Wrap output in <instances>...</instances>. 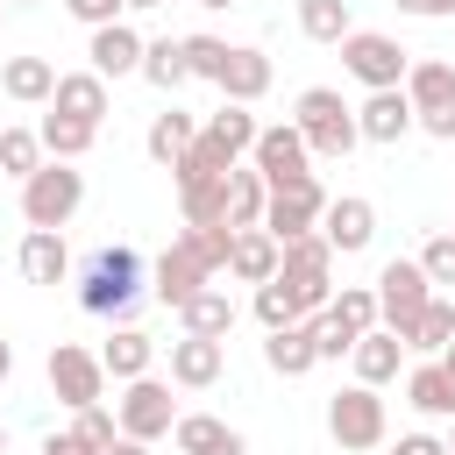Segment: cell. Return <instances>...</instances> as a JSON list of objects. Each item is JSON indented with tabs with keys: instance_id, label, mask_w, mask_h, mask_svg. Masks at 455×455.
<instances>
[{
	"instance_id": "obj_1",
	"label": "cell",
	"mask_w": 455,
	"mask_h": 455,
	"mask_svg": "<svg viewBox=\"0 0 455 455\" xmlns=\"http://www.w3.org/2000/svg\"><path fill=\"white\" fill-rule=\"evenodd\" d=\"M277 284L291 291L299 320H306V313H320V306L334 299V249H327V235H320V228H313V235L277 242Z\"/></svg>"
},
{
	"instance_id": "obj_2",
	"label": "cell",
	"mask_w": 455,
	"mask_h": 455,
	"mask_svg": "<svg viewBox=\"0 0 455 455\" xmlns=\"http://www.w3.org/2000/svg\"><path fill=\"white\" fill-rule=\"evenodd\" d=\"M291 128L306 135V149H313V156H334V164L363 142V135H355V107H348L334 85H306V92H299V107H291Z\"/></svg>"
},
{
	"instance_id": "obj_3",
	"label": "cell",
	"mask_w": 455,
	"mask_h": 455,
	"mask_svg": "<svg viewBox=\"0 0 455 455\" xmlns=\"http://www.w3.org/2000/svg\"><path fill=\"white\" fill-rule=\"evenodd\" d=\"M78 206H85V171H71L64 156H50L21 178V220L28 228H64Z\"/></svg>"
},
{
	"instance_id": "obj_4",
	"label": "cell",
	"mask_w": 455,
	"mask_h": 455,
	"mask_svg": "<svg viewBox=\"0 0 455 455\" xmlns=\"http://www.w3.org/2000/svg\"><path fill=\"white\" fill-rule=\"evenodd\" d=\"M135 291H142V256H135V249H121V242H114V249H100V256L85 263V277H78V306H85V313H100V320H107V313H128V306H135Z\"/></svg>"
},
{
	"instance_id": "obj_5",
	"label": "cell",
	"mask_w": 455,
	"mask_h": 455,
	"mask_svg": "<svg viewBox=\"0 0 455 455\" xmlns=\"http://www.w3.org/2000/svg\"><path fill=\"white\" fill-rule=\"evenodd\" d=\"M405 100H412V128H427L434 142H455V64L412 57L405 64Z\"/></svg>"
},
{
	"instance_id": "obj_6",
	"label": "cell",
	"mask_w": 455,
	"mask_h": 455,
	"mask_svg": "<svg viewBox=\"0 0 455 455\" xmlns=\"http://www.w3.org/2000/svg\"><path fill=\"white\" fill-rule=\"evenodd\" d=\"M327 434H334V448H348V455H363V448H384L391 419H384V398H377V384H341V391L327 398Z\"/></svg>"
},
{
	"instance_id": "obj_7",
	"label": "cell",
	"mask_w": 455,
	"mask_h": 455,
	"mask_svg": "<svg viewBox=\"0 0 455 455\" xmlns=\"http://www.w3.org/2000/svg\"><path fill=\"white\" fill-rule=\"evenodd\" d=\"M405 64H412V50H405L398 36H384V28H348V36H341V71H348L355 85H370V92L405 85Z\"/></svg>"
},
{
	"instance_id": "obj_8",
	"label": "cell",
	"mask_w": 455,
	"mask_h": 455,
	"mask_svg": "<svg viewBox=\"0 0 455 455\" xmlns=\"http://www.w3.org/2000/svg\"><path fill=\"white\" fill-rule=\"evenodd\" d=\"M377 327H391L398 341H405V327L419 320V306L434 299V284H427V270H419V256H391L384 270H377Z\"/></svg>"
},
{
	"instance_id": "obj_9",
	"label": "cell",
	"mask_w": 455,
	"mask_h": 455,
	"mask_svg": "<svg viewBox=\"0 0 455 455\" xmlns=\"http://www.w3.org/2000/svg\"><path fill=\"white\" fill-rule=\"evenodd\" d=\"M121 434H135V441H164L171 427H178V398H171V384L164 377H128V391H121V419H114Z\"/></svg>"
},
{
	"instance_id": "obj_10",
	"label": "cell",
	"mask_w": 455,
	"mask_h": 455,
	"mask_svg": "<svg viewBox=\"0 0 455 455\" xmlns=\"http://www.w3.org/2000/svg\"><path fill=\"white\" fill-rule=\"evenodd\" d=\"M320 206H327V192H320V178L306 171V178H291V185H270V199H263V228H270L277 242L313 235V228H320Z\"/></svg>"
},
{
	"instance_id": "obj_11",
	"label": "cell",
	"mask_w": 455,
	"mask_h": 455,
	"mask_svg": "<svg viewBox=\"0 0 455 455\" xmlns=\"http://www.w3.org/2000/svg\"><path fill=\"white\" fill-rule=\"evenodd\" d=\"M50 391H57V405H100V391H107V370H100V355L92 348H78V341H57L50 348Z\"/></svg>"
},
{
	"instance_id": "obj_12",
	"label": "cell",
	"mask_w": 455,
	"mask_h": 455,
	"mask_svg": "<svg viewBox=\"0 0 455 455\" xmlns=\"http://www.w3.org/2000/svg\"><path fill=\"white\" fill-rule=\"evenodd\" d=\"M249 164L263 171V185H291V178H306V171H313V149H306V135H299L291 121H277V128H256Z\"/></svg>"
},
{
	"instance_id": "obj_13",
	"label": "cell",
	"mask_w": 455,
	"mask_h": 455,
	"mask_svg": "<svg viewBox=\"0 0 455 455\" xmlns=\"http://www.w3.org/2000/svg\"><path fill=\"white\" fill-rule=\"evenodd\" d=\"M320 235H327L334 256H363V249L377 242V206H370L363 192H341V199L320 206Z\"/></svg>"
},
{
	"instance_id": "obj_14",
	"label": "cell",
	"mask_w": 455,
	"mask_h": 455,
	"mask_svg": "<svg viewBox=\"0 0 455 455\" xmlns=\"http://www.w3.org/2000/svg\"><path fill=\"white\" fill-rule=\"evenodd\" d=\"M220 370H228V341H213V334H178L171 341V384L206 391V384H220Z\"/></svg>"
},
{
	"instance_id": "obj_15",
	"label": "cell",
	"mask_w": 455,
	"mask_h": 455,
	"mask_svg": "<svg viewBox=\"0 0 455 455\" xmlns=\"http://www.w3.org/2000/svg\"><path fill=\"white\" fill-rule=\"evenodd\" d=\"M220 100H235V107H256L263 92H270V57L263 50H249V43H228V57H220Z\"/></svg>"
},
{
	"instance_id": "obj_16",
	"label": "cell",
	"mask_w": 455,
	"mask_h": 455,
	"mask_svg": "<svg viewBox=\"0 0 455 455\" xmlns=\"http://www.w3.org/2000/svg\"><path fill=\"white\" fill-rule=\"evenodd\" d=\"M355 135H363V142H405V135H412V100H405V85L370 92V100L355 107Z\"/></svg>"
},
{
	"instance_id": "obj_17",
	"label": "cell",
	"mask_w": 455,
	"mask_h": 455,
	"mask_svg": "<svg viewBox=\"0 0 455 455\" xmlns=\"http://www.w3.org/2000/svg\"><path fill=\"white\" fill-rule=\"evenodd\" d=\"M149 277H156V299H164L171 313H178V306H185L199 284H213V270H206V263H199V256H192L178 235H171V249L156 256V270H149Z\"/></svg>"
},
{
	"instance_id": "obj_18",
	"label": "cell",
	"mask_w": 455,
	"mask_h": 455,
	"mask_svg": "<svg viewBox=\"0 0 455 455\" xmlns=\"http://www.w3.org/2000/svg\"><path fill=\"white\" fill-rule=\"evenodd\" d=\"M171 441H178V455H249V441L228 419H213V412H178Z\"/></svg>"
},
{
	"instance_id": "obj_19",
	"label": "cell",
	"mask_w": 455,
	"mask_h": 455,
	"mask_svg": "<svg viewBox=\"0 0 455 455\" xmlns=\"http://www.w3.org/2000/svg\"><path fill=\"white\" fill-rule=\"evenodd\" d=\"M85 57H92V71H100V78H128V71L142 64V36H135L128 21H100V28H92V43H85Z\"/></svg>"
},
{
	"instance_id": "obj_20",
	"label": "cell",
	"mask_w": 455,
	"mask_h": 455,
	"mask_svg": "<svg viewBox=\"0 0 455 455\" xmlns=\"http://www.w3.org/2000/svg\"><path fill=\"white\" fill-rule=\"evenodd\" d=\"M228 277H235V284H270V277H277V235H270V228H235Z\"/></svg>"
},
{
	"instance_id": "obj_21",
	"label": "cell",
	"mask_w": 455,
	"mask_h": 455,
	"mask_svg": "<svg viewBox=\"0 0 455 455\" xmlns=\"http://www.w3.org/2000/svg\"><path fill=\"white\" fill-rule=\"evenodd\" d=\"M50 107L57 114H71V121H107V78L100 71H57V92H50Z\"/></svg>"
},
{
	"instance_id": "obj_22",
	"label": "cell",
	"mask_w": 455,
	"mask_h": 455,
	"mask_svg": "<svg viewBox=\"0 0 455 455\" xmlns=\"http://www.w3.org/2000/svg\"><path fill=\"white\" fill-rule=\"evenodd\" d=\"M21 277L28 284H64L71 277V249H64L57 228H28L21 235Z\"/></svg>"
},
{
	"instance_id": "obj_23",
	"label": "cell",
	"mask_w": 455,
	"mask_h": 455,
	"mask_svg": "<svg viewBox=\"0 0 455 455\" xmlns=\"http://www.w3.org/2000/svg\"><path fill=\"white\" fill-rule=\"evenodd\" d=\"M263 363H270L277 377H306V370L320 363V348H313V320H291V327H270V341H263Z\"/></svg>"
},
{
	"instance_id": "obj_24",
	"label": "cell",
	"mask_w": 455,
	"mask_h": 455,
	"mask_svg": "<svg viewBox=\"0 0 455 455\" xmlns=\"http://www.w3.org/2000/svg\"><path fill=\"white\" fill-rule=\"evenodd\" d=\"M149 363H156V341H149L142 327H114V334H107V348H100V370H107L114 384L149 377Z\"/></svg>"
},
{
	"instance_id": "obj_25",
	"label": "cell",
	"mask_w": 455,
	"mask_h": 455,
	"mask_svg": "<svg viewBox=\"0 0 455 455\" xmlns=\"http://www.w3.org/2000/svg\"><path fill=\"white\" fill-rule=\"evenodd\" d=\"M348 363H355V384H391L398 363H405V341H398L391 327H370V334L348 348Z\"/></svg>"
},
{
	"instance_id": "obj_26",
	"label": "cell",
	"mask_w": 455,
	"mask_h": 455,
	"mask_svg": "<svg viewBox=\"0 0 455 455\" xmlns=\"http://www.w3.org/2000/svg\"><path fill=\"white\" fill-rule=\"evenodd\" d=\"M0 92L21 100V107H43V100L57 92V64H50V57H7V64H0Z\"/></svg>"
},
{
	"instance_id": "obj_27",
	"label": "cell",
	"mask_w": 455,
	"mask_h": 455,
	"mask_svg": "<svg viewBox=\"0 0 455 455\" xmlns=\"http://www.w3.org/2000/svg\"><path fill=\"white\" fill-rule=\"evenodd\" d=\"M178 327H185V334H213V341H228V327H235V299H228L220 284H199V291L178 306Z\"/></svg>"
},
{
	"instance_id": "obj_28",
	"label": "cell",
	"mask_w": 455,
	"mask_h": 455,
	"mask_svg": "<svg viewBox=\"0 0 455 455\" xmlns=\"http://www.w3.org/2000/svg\"><path fill=\"white\" fill-rule=\"evenodd\" d=\"M405 405L427 412V419H455V377H448L441 363H419V370L405 377Z\"/></svg>"
},
{
	"instance_id": "obj_29",
	"label": "cell",
	"mask_w": 455,
	"mask_h": 455,
	"mask_svg": "<svg viewBox=\"0 0 455 455\" xmlns=\"http://www.w3.org/2000/svg\"><path fill=\"white\" fill-rule=\"evenodd\" d=\"M199 135H206V142H213V149H220L228 164H242V156H249V142H256V114L228 100L220 114H206V128H199Z\"/></svg>"
},
{
	"instance_id": "obj_30",
	"label": "cell",
	"mask_w": 455,
	"mask_h": 455,
	"mask_svg": "<svg viewBox=\"0 0 455 455\" xmlns=\"http://www.w3.org/2000/svg\"><path fill=\"white\" fill-rule=\"evenodd\" d=\"M263 199H270L263 171L256 164H235L228 171V228H263Z\"/></svg>"
},
{
	"instance_id": "obj_31",
	"label": "cell",
	"mask_w": 455,
	"mask_h": 455,
	"mask_svg": "<svg viewBox=\"0 0 455 455\" xmlns=\"http://www.w3.org/2000/svg\"><path fill=\"white\" fill-rule=\"evenodd\" d=\"M92 135H100L92 121H71V114H57V107H50V114H43V128H36L43 156H64V164H78V156L92 149Z\"/></svg>"
},
{
	"instance_id": "obj_32",
	"label": "cell",
	"mask_w": 455,
	"mask_h": 455,
	"mask_svg": "<svg viewBox=\"0 0 455 455\" xmlns=\"http://www.w3.org/2000/svg\"><path fill=\"white\" fill-rule=\"evenodd\" d=\"M192 135H199V121L171 107V114H156V121H149V135H142V149H149V164H164V171H171V164H178V156L192 149Z\"/></svg>"
},
{
	"instance_id": "obj_33",
	"label": "cell",
	"mask_w": 455,
	"mask_h": 455,
	"mask_svg": "<svg viewBox=\"0 0 455 455\" xmlns=\"http://www.w3.org/2000/svg\"><path fill=\"white\" fill-rule=\"evenodd\" d=\"M448 341H455V299H441V291H434V299L419 306V320L405 327V348H419V355H441Z\"/></svg>"
},
{
	"instance_id": "obj_34",
	"label": "cell",
	"mask_w": 455,
	"mask_h": 455,
	"mask_svg": "<svg viewBox=\"0 0 455 455\" xmlns=\"http://www.w3.org/2000/svg\"><path fill=\"white\" fill-rule=\"evenodd\" d=\"M135 71H142L156 92H178V85L192 78V71H185V43H178V36H156V43H142V64H135Z\"/></svg>"
},
{
	"instance_id": "obj_35",
	"label": "cell",
	"mask_w": 455,
	"mask_h": 455,
	"mask_svg": "<svg viewBox=\"0 0 455 455\" xmlns=\"http://www.w3.org/2000/svg\"><path fill=\"white\" fill-rule=\"evenodd\" d=\"M355 21H348V0H299V36L306 43H341Z\"/></svg>"
},
{
	"instance_id": "obj_36",
	"label": "cell",
	"mask_w": 455,
	"mask_h": 455,
	"mask_svg": "<svg viewBox=\"0 0 455 455\" xmlns=\"http://www.w3.org/2000/svg\"><path fill=\"white\" fill-rule=\"evenodd\" d=\"M178 242H185V249H192V256H199L213 277H228V249H235V228H220V220H213V228H178Z\"/></svg>"
},
{
	"instance_id": "obj_37",
	"label": "cell",
	"mask_w": 455,
	"mask_h": 455,
	"mask_svg": "<svg viewBox=\"0 0 455 455\" xmlns=\"http://www.w3.org/2000/svg\"><path fill=\"white\" fill-rule=\"evenodd\" d=\"M36 164H43L36 128H0V178H28Z\"/></svg>"
},
{
	"instance_id": "obj_38",
	"label": "cell",
	"mask_w": 455,
	"mask_h": 455,
	"mask_svg": "<svg viewBox=\"0 0 455 455\" xmlns=\"http://www.w3.org/2000/svg\"><path fill=\"white\" fill-rule=\"evenodd\" d=\"M178 43H185V71L213 85V78H220V57H228V43H220V36H178Z\"/></svg>"
},
{
	"instance_id": "obj_39",
	"label": "cell",
	"mask_w": 455,
	"mask_h": 455,
	"mask_svg": "<svg viewBox=\"0 0 455 455\" xmlns=\"http://www.w3.org/2000/svg\"><path fill=\"white\" fill-rule=\"evenodd\" d=\"M71 434H78V448H85V455H100V448H107L121 427H114V412H100V405H78V412H71Z\"/></svg>"
},
{
	"instance_id": "obj_40",
	"label": "cell",
	"mask_w": 455,
	"mask_h": 455,
	"mask_svg": "<svg viewBox=\"0 0 455 455\" xmlns=\"http://www.w3.org/2000/svg\"><path fill=\"white\" fill-rule=\"evenodd\" d=\"M256 320H263V334H270V327H291V320H299V306H291V291H284L277 277H270V284H256Z\"/></svg>"
},
{
	"instance_id": "obj_41",
	"label": "cell",
	"mask_w": 455,
	"mask_h": 455,
	"mask_svg": "<svg viewBox=\"0 0 455 455\" xmlns=\"http://www.w3.org/2000/svg\"><path fill=\"white\" fill-rule=\"evenodd\" d=\"M419 270H427V284H455V228H441V235L419 249Z\"/></svg>"
},
{
	"instance_id": "obj_42",
	"label": "cell",
	"mask_w": 455,
	"mask_h": 455,
	"mask_svg": "<svg viewBox=\"0 0 455 455\" xmlns=\"http://www.w3.org/2000/svg\"><path fill=\"white\" fill-rule=\"evenodd\" d=\"M64 7H71L85 28H100V21H121V0H64Z\"/></svg>"
},
{
	"instance_id": "obj_43",
	"label": "cell",
	"mask_w": 455,
	"mask_h": 455,
	"mask_svg": "<svg viewBox=\"0 0 455 455\" xmlns=\"http://www.w3.org/2000/svg\"><path fill=\"white\" fill-rule=\"evenodd\" d=\"M391 455H448V441H434V434H398Z\"/></svg>"
},
{
	"instance_id": "obj_44",
	"label": "cell",
	"mask_w": 455,
	"mask_h": 455,
	"mask_svg": "<svg viewBox=\"0 0 455 455\" xmlns=\"http://www.w3.org/2000/svg\"><path fill=\"white\" fill-rule=\"evenodd\" d=\"M398 14H419V21H441V14H455V0H391Z\"/></svg>"
},
{
	"instance_id": "obj_45",
	"label": "cell",
	"mask_w": 455,
	"mask_h": 455,
	"mask_svg": "<svg viewBox=\"0 0 455 455\" xmlns=\"http://www.w3.org/2000/svg\"><path fill=\"white\" fill-rule=\"evenodd\" d=\"M43 455H85V448H78V434L64 427V434H43Z\"/></svg>"
},
{
	"instance_id": "obj_46",
	"label": "cell",
	"mask_w": 455,
	"mask_h": 455,
	"mask_svg": "<svg viewBox=\"0 0 455 455\" xmlns=\"http://www.w3.org/2000/svg\"><path fill=\"white\" fill-rule=\"evenodd\" d=\"M100 455H149V441H135V434H114Z\"/></svg>"
},
{
	"instance_id": "obj_47",
	"label": "cell",
	"mask_w": 455,
	"mask_h": 455,
	"mask_svg": "<svg viewBox=\"0 0 455 455\" xmlns=\"http://www.w3.org/2000/svg\"><path fill=\"white\" fill-rule=\"evenodd\" d=\"M14 377V341H0V384Z\"/></svg>"
},
{
	"instance_id": "obj_48",
	"label": "cell",
	"mask_w": 455,
	"mask_h": 455,
	"mask_svg": "<svg viewBox=\"0 0 455 455\" xmlns=\"http://www.w3.org/2000/svg\"><path fill=\"white\" fill-rule=\"evenodd\" d=\"M149 7H164V0H121V14H149Z\"/></svg>"
},
{
	"instance_id": "obj_49",
	"label": "cell",
	"mask_w": 455,
	"mask_h": 455,
	"mask_svg": "<svg viewBox=\"0 0 455 455\" xmlns=\"http://www.w3.org/2000/svg\"><path fill=\"white\" fill-rule=\"evenodd\" d=\"M434 363H441V370H448V377H455V341H448V348H441V355H434Z\"/></svg>"
},
{
	"instance_id": "obj_50",
	"label": "cell",
	"mask_w": 455,
	"mask_h": 455,
	"mask_svg": "<svg viewBox=\"0 0 455 455\" xmlns=\"http://www.w3.org/2000/svg\"><path fill=\"white\" fill-rule=\"evenodd\" d=\"M199 7H235V0H199Z\"/></svg>"
},
{
	"instance_id": "obj_51",
	"label": "cell",
	"mask_w": 455,
	"mask_h": 455,
	"mask_svg": "<svg viewBox=\"0 0 455 455\" xmlns=\"http://www.w3.org/2000/svg\"><path fill=\"white\" fill-rule=\"evenodd\" d=\"M7 7H36V0H7Z\"/></svg>"
},
{
	"instance_id": "obj_52",
	"label": "cell",
	"mask_w": 455,
	"mask_h": 455,
	"mask_svg": "<svg viewBox=\"0 0 455 455\" xmlns=\"http://www.w3.org/2000/svg\"><path fill=\"white\" fill-rule=\"evenodd\" d=\"M0 455H7V427H0Z\"/></svg>"
},
{
	"instance_id": "obj_53",
	"label": "cell",
	"mask_w": 455,
	"mask_h": 455,
	"mask_svg": "<svg viewBox=\"0 0 455 455\" xmlns=\"http://www.w3.org/2000/svg\"><path fill=\"white\" fill-rule=\"evenodd\" d=\"M448 455H455V434H448Z\"/></svg>"
},
{
	"instance_id": "obj_54",
	"label": "cell",
	"mask_w": 455,
	"mask_h": 455,
	"mask_svg": "<svg viewBox=\"0 0 455 455\" xmlns=\"http://www.w3.org/2000/svg\"><path fill=\"white\" fill-rule=\"evenodd\" d=\"M0 14H7V0H0Z\"/></svg>"
}]
</instances>
